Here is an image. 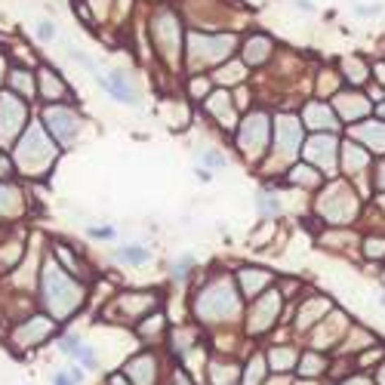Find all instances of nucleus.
<instances>
[{"label":"nucleus","instance_id":"a19ab883","mask_svg":"<svg viewBox=\"0 0 385 385\" xmlns=\"http://www.w3.org/2000/svg\"><path fill=\"white\" fill-rule=\"evenodd\" d=\"M6 74H10V59H6L4 53H0V83L6 81Z\"/></svg>","mask_w":385,"mask_h":385},{"label":"nucleus","instance_id":"bb28decb","mask_svg":"<svg viewBox=\"0 0 385 385\" xmlns=\"http://www.w3.org/2000/svg\"><path fill=\"white\" fill-rule=\"evenodd\" d=\"M148 247H121L117 250V262H130V265H139V262H148Z\"/></svg>","mask_w":385,"mask_h":385},{"label":"nucleus","instance_id":"a18cd8bd","mask_svg":"<svg viewBox=\"0 0 385 385\" xmlns=\"http://www.w3.org/2000/svg\"><path fill=\"white\" fill-rule=\"evenodd\" d=\"M111 385H126V382H124V376H111Z\"/></svg>","mask_w":385,"mask_h":385},{"label":"nucleus","instance_id":"6e6552de","mask_svg":"<svg viewBox=\"0 0 385 385\" xmlns=\"http://www.w3.org/2000/svg\"><path fill=\"white\" fill-rule=\"evenodd\" d=\"M44 126L49 130V136H53L56 142H62V145H71L77 139V133H81V117L74 114L71 108H65V105H49L44 108Z\"/></svg>","mask_w":385,"mask_h":385},{"label":"nucleus","instance_id":"a211bd4d","mask_svg":"<svg viewBox=\"0 0 385 385\" xmlns=\"http://www.w3.org/2000/svg\"><path fill=\"white\" fill-rule=\"evenodd\" d=\"M102 87H105L117 102H130V105H136V90H133V83L124 77V71H111L105 81H102Z\"/></svg>","mask_w":385,"mask_h":385},{"label":"nucleus","instance_id":"6ab92c4d","mask_svg":"<svg viewBox=\"0 0 385 385\" xmlns=\"http://www.w3.org/2000/svg\"><path fill=\"white\" fill-rule=\"evenodd\" d=\"M237 280H241L244 299H256L265 284H271V275H268V271H262V268H244L241 275H237Z\"/></svg>","mask_w":385,"mask_h":385},{"label":"nucleus","instance_id":"9b49d317","mask_svg":"<svg viewBox=\"0 0 385 385\" xmlns=\"http://www.w3.org/2000/svg\"><path fill=\"white\" fill-rule=\"evenodd\" d=\"M256 299H259V302L253 305V314H250L247 330H250V333H262V330H268L271 321L278 318V312H280V293H278V290H268V293H262V296H256Z\"/></svg>","mask_w":385,"mask_h":385},{"label":"nucleus","instance_id":"f257e3e1","mask_svg":"<svg viewBox=\"0 0 385 385\" xmlns=\"http://www.w3.org/2000/svg\"><path fill=\"white\" fill-rule=\"evenodd\" d=\"M40 299H44L49 318L65 321L83 305V287L56 259H47L44 271H40Z\"/></svg>","mask_w":385,"mask_h":385},{"label":"nucleus","instance_id":"412c9836","mask_svg":"<svg viewBox=\"0 0 385 385\" xmlns=\"http://www.w3.org/2000/svg\"><path fill=\"white\" fill-rule=\"evenodd\" d=\"M126 376H133L136 385H154V376H158V364L148 355H139L136 361L126 364Z\"/></svg>","mask_w":385,"mask_h":385},{"label":"nucleus","instance_id":"39448f33","mask_svg":"<svg viewBox=\"0 0 385 385\" xmlns=\"http://www.w3.org/2000/svg\"><path fill=\"white\" fill-rule=\"evenodd\" d=\"M235 47L231 34H188V59L191 65H207V62H225Z\"/></svg>","mask_w":385,"mask_h":385},{"label":"nucleus","instance_id":"aec40b11","mask_svg":"<svg viewBox=\"0 0 385 385\" xmlns=\"http://www.w3.org/2000/svg\"><path fill=\"white\" fill-rule=\"evenodd\" d=\"M305 126H312V130H336L333 108L321 105V102H312V105L305 108Z\"/></svg>","mask_w":385,"mask_h":385},{"label":"nucleus","instance_id":"473e14b6","mask_svg":"<svg viewBox=\"0 0 385 385\" xmlns=\"http://www.w3.org/2000/svg\"><path fill=\"white\" fill-rule=\"evenodd\" d=\"M262 357H253L250 361V370H247V376H244V385H259V379H262Z\"/></svg>","mask_w":385,"mask_h":385},{"label":"nucleus","instance_id":"4c0bfd02","mask_svg":"<svg viewBox=\"0 0 385 385\" xmlns=\"http://www.w3.org/2000/svg\"><path fill=\"white\" fill-rule=\"evenodd\" d=\"M385 253V241H367V256H382Z\"/></svg>","mask_w":385,"mask_h":385},{"label":"nucleus","instance_id":"de8ad7c7","mask_svg":"<svg viewBox=\"0 0 385 385\" xmlns=\"http://www.w3.org/2000/svg\"><path fill=\"white\" fill-rule=\"evenodd\" d=\"M176 385H191V382H188L185 376H179V379H176Z\"/></svg>","mask_w":385,"mask_h":385},{"label":"nucleus","instance_id":"e433bc0d","mask_svg":"<svg viewBox=\"0 0 385 385\" xmlns=\"http://www.w3.org/2000/svg\"><path fill=\"white\" fill-rule=\"evenodd\" d=\"M259 207H262L265 216H278V213H280V203H278L275 198H262V201H259Z\"/></svg>","mask_w":385,"mask_h":385},{"label":"nucleus","instance_id":"7c9ffc66","mask_svg":"<svg viewBox=\"0 0 385 385\" xmlns=\"http://www.w3.org/2000/svg\"><path fill=\"white\" fill-rule=\"evenodd\" d=\"M342 71H348V81H355V83H361L367 77V68L357 59H342Z\"/></svg>","mask_w":385,"mask_h":385},{"label":"nucleus","instance_id":"c85d7f7f","mask_svg":"<svg viewBox=\"0 0 385 385\" xmlns=\"http://www.w3.org/2000/svg\"><path fill=\"white\" fill-rule=\"evenodd\" d=\"M357 145H345V151H342V164H345V173H352L355 167H361L364 160H367V154L364 151H355Z\"/></svg>","mask_w":385,"mask_h":385},{"label":"nucleus","instance_id":"1a4fd4ad","mask_svg":"<svg viewBox=\"0 0 385 385\" xmlns=\"http://www.w3.org/2000/svg\"><path fill=\"white\" fill-rule=\"evenodd\" d=\"M151 34H154V47L160 49V56L167 62H176L179 56V19L173 13H158L151 22Z\"/></svg>","mask_w":385,"mask_h":385},{"label":"nucleus","instance_id":"423d86ee","mask_svg":"<svg viewBox=\"0 0 385 385\" xmlns=\"http://www.w3.org/2000/svg\"><path fill=\"white\" fill-rule=\"evenodd\" d=\"M268 139H271V124H268V114L256 111V114L244 117L241 124V133H237V145H241L244 158L256 160L259 154L268 148Z\"/></svg>","mask_w":385,"mask_h":385},{"label":"nucleus","instance_id":"c03bdc74","mask_svg":"<svg viewBox=\"0 0 385 385\" xmlns=\"http://www.w3.org/2000/svg\"><path fill=\"white\" fill-rule=\"evenodd\" d=\"M53 385H74V382H71V376H68V373H59L53 379Z\"/></svg>","mask_w":385,"mask_h":385},{"label":"nucleus","instance_id":"4468645a","mask_svg":"<svg viewBox=\"0 0 385 385\" xmlns=\"http://www.w3.org/2000/svg\"><path fill=\"white\" fill-rule=\"evenodd\" d=\"M305 158L312 160V164H324L330 170L333 160H336V139H333V136H314V139L305 145Z\"/></svg>","mask_w":385,"mask_h":385},{"label":"nucleus","instance_id":"4be33fe9","mask_svg":"<svg viewBox=\"0 0 385 385\" xmlns=\"http://www.w3.org/2000/svg\"><path fill=\"white\" fill-rule=\"evenodd\" d=\"M207 108L213 111V117H216V121H225L222 126H231V121H235V108H231V96H228V93H210V96H207Z\"/></svg>","mask_w":385,"mask_h":385},{"label":"nucleus","instance_id":"0eeeda50","mask_svg":"<svg viewBox=\"0 0 385 385\" xmlns=\"http://www.w3.org/2000/svg\"><path fill=\"white\" fill-rule=\"evenodd\" d=\"M53 333H56V321L49 318V314H34V318H25L19 327L10 333V342H13V348L25 352V348L44 345Z\"/></svg>","mask_w":385,"mask_h":385},{"label":"nucleus","instance_id":"f03ea898","mask_svg":"<svg viewBox=\"0 0 385 385\" xmlns=\"http://www.w3.org/2000/svg\"><path fill=\"white\" fill-rule=\"evenodd\" d=\"M56 142L49 139V130L44 124H34V126H25V133L16 139L13 145V164L19 173L25 176H44L56 160Z\"/></svg>","mask_w":385,"mask_h":385},{"label":"nucleus","instance_id":"c9c22d12","mask_svg":"<svg viewBox=\"0 0 385 385\" xmlns=\"http://www.w3.org/2000/svg\"><path fill=\"white\" fill-rule=\"evenodd\" d=\"M62 352L71 355V357H77V352H81V339L71 336V333H68V336H62Z\"/></svg>","mask_w":385,"mask_h":385},{"label":"nucleus","instance_id":"f8f14e48","mask_svg":"<svg viewBox=\"0 0 385 385\" xmlns=\"http://www.w3.org/2000/svg\"><path fill=\"white\" fill-rule=\"evenodd\" d=\"M275 142H278V154L280 158H296L299 145H302V124L296 117H278L275 124Z\"/></svg>","mask_w":385,"mask_h":385},{"label":"nucleus","instance_id":"dca6fc26","mask_svg":"<svg viewBox=\"0 0 385 385\" xmlns=\"http://www.w3.org/2000/svg\"><path fill=\"white\" fill-rule=\"evenodd\" d=\"M6 81H10V87H13L16 96H22L25 102L37 96V77H34L31 71H25V68H10Z\"/></svg>","mask_w":385,"mask_h":385},{"label":"nucleus","instance_id":"393cba45","mask_svg":"<svg viewBox=\"0 0 385 385\" xmlns=\"http://www.w3.org/2000/svg\"><path fill=\"white\" fill-rule=\"evenodd\" d=\"M355 136H361V139L370 145L373 151H385V126L382 124H370V126H357Z\"/></svg>","mask_w":385,"mask_h":385},{"label":"nucleus","instance_id":"49530a36","mask_svg":"<svg viewBox=\"0 0 385 385\" xmlns=\"http://www.w3.org/2000/svg\"><path fill=\"white\" fill-rule=\"evenodd\" d=\"M345 385H370L367 379H352V382H345Z\"/></svg>","mask_w":385,"mask_h":385},{"label":"nucleus","instance_id":"9d476101","mask_svg":"<svg viewBox=\"0 0 385 385\" xmlns=\"http://www.w3.org/2000/svg\"><path fill=\"white\" fill-rule=\"evenodd\" d=\"M318 210H321L330 222H345V219L355 216V194L348 191L345 185L336 182V185H330L327 198L318 203Z\"/></svg>","mask_w":385,"mask_h":385},{"label":"nucleus","instance_id":"09e8293b","mask_svg":"<svg viewBox=\"0 0 385 385\" xmlns=\"http://www.w3.org/2000/svg\"><path fill=\"white\" fill-rule=\"evenodd\" d=\"M382 111H385V105H382Z\"/></svg>","mask_w":385,"mask_h":385},{"label":"nucleus","instance_id":"ea45409f","mask_svg":"<svg viewBox=\"0 0 385 385\" xmlns=\"http://www.w3.org/2000/svg\"><path fill=\"white\" fill-rule=\"evenodd\" d=\"M87 4L93 6V10H96L99 16H105V10H108V4H111V0H87Z\"/></svg>","mask_w":385,"mask_h":385},{"label":"nucleus","instance_id":"5701e85b","mask_svg":"<svg viewBox=\"0 0 385 385\" xmlns=\"http://www.w3.org/2000/svg\"><path fill=\"white\" fill-rule=\"evenodd\" d=\"M336 108H339V114L345 117V121H355L357 114H364V111L370 108V102H367L364 96H339Z\"/></svg>","mask_w":385,"mask_h":385},{"label":"nucleus","instance_id":"7ed1b4c3","mask_svg":"<svg viewBox=\"0 0 385 385\" xmlns=\"http://www.w3.org/2000/svg\"><path fill=\"white\" fill-rule=\"evenodd\" d=\"M194 312L210 324H216L222 318H231V314L237 312V293H235V287H231V280H213V284L198 296Z\"/></svg>","mask_w":385,"mask_h":385},{"label":"nucleus","instance_id":"79ce46f5","mask_svg":"<svg viewBox=\"0 0 385 385\" xmlns=\"http://www.w3.org/2000/svg\"><path fill=\"white\" fill-rule=\"evenodd\" d=\"M191 93L194 96H207V81H191Z\"/></svg>","mask_w":385,"mask_h":385},{"label":"nucleus","instance_id":"58836bf2","mask_svg":"<svg viewBox=\"0 0 385 385\" xmlns=\"http://www.w3.org/2000/svg\"><path fill=\"white\" fill-rule=\"evenodd\" d=\"M207 164H213V167H225V158H222L219 151H207Z\"/></svg>","mask_w":385,"mask_h":385},{"label":"nucleus","instance_id":"f704fd0d","mask_svg":"<svg viewBox=\"0 0 385 385\" xmlns=\"http://www.w3.org/2000/svg\"><path fill=\"white\" fill-rule=\"evenodd\" d=\"M53 37H56V25L49 19L37 22V40H44V44H47V40H53Z\"/></svg>","mask_w":385,"mask_h":385},{"label":"nucleus","instance_id":"a878e982","mask_svg":"<svg viewBox=\"0 0 385 385\" xmlns=\"http://www.w3.org/2000/svg\"><path fill=\"white\" fill-rule=\"evenodd\" d=\"M244 74H247V65L244 62H228V65H222L219 71H216V81L228 87V83H241Z\"/></svg>","mask_w":385,"mask_h":385},{"label":"nucleus","instance_id":"f3484780","mask_svg":"<svg viewBox=\"0 0 385 385\" xmlns=\"http://www.w3.org/2000/svg\"><path fill=\"white\" fill-rule=\"evenodd\" d=\"M22 207H25V203H22V191H19V188L10 185V182H0V222L19 216Z\"/></svg>","mask_w":385,"mask_h":385},{"label":"nucleus","instance_id":"72a5a7b5","mask_svg":"<svg viewBox=\"0 0 385 385\" xmlns=\"http://www.w3.org/2000/svg\"><path fill=\"white\" fill-rule=\"evenodd\" d=\"M191 265H194V256H182V259L173 265V278H176V280H185V278H188V268H191Z\"/></svg>","mask_w":385,"mask_h":385},{"label":"nucleus","instance_id":"37998d69","mask_svg":"<svg viewBox=\"0 0 385 385\" xmlns=\"http://www.w3.org/2000/svg\"><path fill=\"white\" fill-rule=\"evenodd\" d=\"M90 235L93 237H114V231L111 228H90Z\"/></svg>","mask_w":385,"mask_h":385},{"label":"nucleus","instance_id":"ddd939ff","mask_svg":"<svg viewBox=\"0 0 385 385\" xmlns=\"http://www.w3.org/2000/svg\"><path fill=\"white\" fill-rule=\"evenodd\" d=\"M37 96L44 99V102H65L68 96H71V90H68V83L59 77V71L56 68H49V65H44V68H37Z\"/></svg>","mask_w":385,"mask_h":385},{"label":"nucleus","instance_id":"2eb2a0df","mask_svg":"<svg viewBox=\"0 0 385 385\" xmlns=\"http://www.w3.org/2000/svg\"><path fill=\"white\" fill-rule=\"evenodd\" d=\"M271 49H275V44H271V37H265V34H253V37H247L244 65H262L265 59L271 56Z\"/></svg>","mask_w":385,"mask_h":385},{"label":"nucleus","instance_id":"2f4dec72","mask_svg":"<svg viewBox=\"0 0 385 385\" xmlns=\"http://www.w3.org/2000/svg\"><path fill=\"white\" fill-rule=\"evenodd\" d=\"M305 182V185H318L321 182V173H314L312 167H299V170H293V176H290V182Z\"/></svg>","mask_w":385,"mask_h":385},{"label":"nucleus","instance_id":"20e7f679","mask_svg":"<svg viewBox=\"0 0 385 385\" xmlns=\"http://www.w3.org/2000/svg\"><path fill=\"white\" fill-rule=\"evenodd\" d=\"M25 124H28L25 99L16 96L13 90H0V148H10L25 133Z\"/></svg>","mask_w":385,"mask_h":385},{"label":"nucleus","instance_id":"cd10ccee","mask_svg":"<svg viewBox=\"0 0 385 385\" xmlns=\"http://www.w3.org/2000/svg\"><path fill=\"white\" fill-rule=\"evenodd\" d=\"M324 370H327V361L318 357V355H305L302 357V367H299V373L308 376V379H312V376H321Z\"/></svg>","mask_w":385,"mask_h":385},{"label":"nucleus","instance_id":"c756f323","mask_svg":"<svg viewBox=\"0 0 385 385\" xmlns=\"http://www.w3.org/2000/svg\"><path fill=\"white\" fill-rule=\"evenodd\" d=\"M56 256H59V259H62V262L68 265L65 271H71V275H83V271H87V268H83V265H81V259H77V256H71V253L65 250V244H56Z\"/></svg>","mask_w":385,"mask_h":385},{"label":"nucleus","instance_id":"b1692460","mask_svg":"<svg viewBox=\"0 0 385 385\" xmlns=\"http://www.w3.org/2000/svg\"><path fill=\"white\" fill-rule=\"evenodd\" d=\"M268 364H271V370H278V373L290 370V367L296 364V348H287V345L271 348V352H268Z\"/></svg>","mask_w":385,"mask_h":385}]
</instances>
